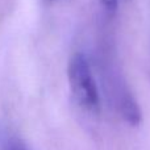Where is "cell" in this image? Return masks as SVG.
<instances>
[{
  "label": "cell",
  "instance_id": "1",
  "mask_svg": "<svg viewBox=\"0 0 150 150\" xmlns=\"http://www.w3.org/2000/svg\"><path fill=\"white\" fill-rule=\"evenodd\" d=\"M67 79L75 104L87 113L100 111V92L90 59L83 53L71 57L67 67Z\"/></svg>",
  "mask_w": 150,
  "mask_h": 150
},
{
  "label": "cell",
  "instance_id": "3",
  "mask_svg": "<svg viewBox=\"0 0 150 150\" xmlns=\"http://www.w3.org/2000/svg\"><path fill=\"white\" fill-rule=\"evenodd\" d=\"M120 1H121V0H100L101 5H103L107 11H111V12L117 9Z\"/></svg>",
  "mask_w": 150,
  "mask_h": 150
},
{
  "label": "cell",
  "instance_id": "2",
  "mask_svg": "<svg viewBox=\"0 0 150 150\" xmlns=\"http://www.w3.org/2000/svg\"><path fill=\"white\" fill-rule=\"evenodd\" d=\"M101 76L104 92L113 111L129 125H137L141 121L140 107L121 74L107 62L101 67Z\"/></svg>",
  "mask_w": 150,
  "mask_h": 150
},
{
  "label": "cell",
  "instance_id": "4",
  "mask_svg": "<svg viewBox=\"0 0 150 150\" xmlns=\"http://www.w3.org/2000/svg\"><path fill=\"white\" fill-rule=\"evenodd\" d=\"M5 150H28L23 144L17 142V141H11V142L7 144V148Z\"/></svg>",
  "mask_w": 150,
  "mask_h": 150
}]
</instances>
